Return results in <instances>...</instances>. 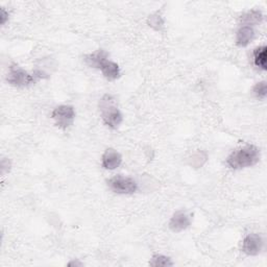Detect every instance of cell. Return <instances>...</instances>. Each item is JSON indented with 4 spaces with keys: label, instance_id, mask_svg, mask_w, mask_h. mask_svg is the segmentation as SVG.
Instances as JSON below:
<instances>
[{
    "label": "cell",
    "instance_id": "obj_1",
    "mask_svg": "<svg viewBox=\"0 0 267 267\" xmlns=\"http://www.w3.org/2000/svg\"><path fill=\"white\" fill-rule=\"evenodd\" d=\"M260 150L255 145H245L234 151L226 159V164L234 170L243 169L258 164L260 161Z\"/></svg>",
    "mask_w": 267,
    "mask_h": 267
},
{
    "label": "cell",
    "instance_id": "obj_2",
    "mask_svg": "<svg viewBox=\"0 0 267 267\" xmlns=\"http://www.w3.org/2000/svg\"><path fill=\"white\" fill-rule=\"evenodd\" d=\"M102 118L106 125L111 128H117L123 120L119 108L117 107L116 100L111 95H105L100 103Z\"/></svg>",
    "mask_w": 267,
    "mask_h": 267
},
{
    "label": "cell",
    "instance_id": "obj_3",
    "mask_svg": "<svg viewBox=\"0 0 267 267\" xmlns=\"http://www.w3.org/2000/svg\"><path fill=\"white\" fill-rule=\"evenodd\" d=\"M47 77L45 73L41 71H36L33 74L26 72L20 67H18L16 65H13L9 67V71L6 76V81L9 85L18 87V88H23V87H28L36 82H38L41 78Z\"/></svg>",
    "mask_w": 267,
    "mask_h": 267
},
{
    "label": "cell",
    "instance_id": "obj_4",
    "mask_svg": "<svg viewBox=\"0 0 267 267\" xmlns=\"http://www.w3.org/2000/svg\"><path fill=\"white\" fill-rule=\"evenodd\" d=\"M107 186L117 194H133L137 191L138 185L132 177L117 175L107 181Z\"/></svg>",
    "mask_w": 267,
    "mask_h": 267
},
{
    "label": "cell",
    "instance_id": "obj_5",
    "mask_svg": "<svg viewBox=\"0 0 267 267\" xmlns=\"http://www.w3.org/2000/svg\"><path fill=\"white\" fill-rule=\"evenodd\" d=\"M52 118L54 120V123L57 127L66 130V128L73 124L75 118L74 107L66 105L56 107L52 114Z\"/></svg>",
    "mask_w": 267,
    "mask_h": 267
},
{
    "label": "cell",
    "instance_id": "obj_6",
    "mask_svg": "<svg viewBox=\"0 0 267 267\" xmlns=\"http://www.w3.org/2000/svg\"><path fill=\"white\" fill-rule=\"evenodd\" d=\"M263 239L258 234L247 235L242 243V251L247 256H257L263 250Z\"/></svg>",
    "mask_w": 267,
    "mask_h": 267
},
{
    "label": "cell",
    "instance_id": "obj_7",
    "mask_svg": "<svg viewBox=\"0 0 267 267\" xmlns=\"http://www.w3.org/2000/svg\"><path fill=\"white\" fill-rule=\"evenodd\" d=\"M122 163V157L113 148H108L102 157V165L105 169L114 170Z\"/></svg>",
    "mask_w": 267,
    "mask_h": 267
},
{
    "label": "cell",
    "instance_id": "obj_8",
    "mask_svg": "<svg viewBox=\"0 0 267 267\" xmlns=\"http://www.w3.org/2000/svg\"><path fill=\"white\" fill-rule=\"evenodd\" d=\"M190 224H191L190 217L188 216L187 213H185L184 211L175 212L169 221L170 230L175 233H179L186 230L187 227H189Z\"/></svg>",
    "mask_w": 267,
    "mask_h": 267
},
{
    "label": "cell",
    "instance_id": "obj_9",
    "mask_svg": "<svg viewBox=\"0 0 267 267\" xmlns=\"http://www.w3.org/2000/svg\"><path fill=\"white\" fill-rule=\"evenodd\" d=\"M100 69L107 81H115L120 76L119 66L112 61H108V60L105 61L100 67Z\"/></svg>",
    "mask_w": 267,
    "mask_h": 267
},
{
    "label": "cell",
    "instance_id": "obj_10",
    "mask_svg": "<svg viewBox=\"0 0 267 267\" xmlns=\"http://www.w3.org/2000/svg\"><path fill=\"white\" fill-rule=\"evenodd\" d=\"M255 32L252 26L243 25L239 28V31L237 32L236 36V44L239 47H245L251 43V41L254 39Z\"/></svg>",
    "mask_w": 267,
    "mask_h": 267
},
{
    "label": "cell",
    "instance_id": "obj_11",
    "mask_svg": "<svg viewBox=\"0 0 267 267\" xmlns=\"http://www.w3.org/2000/svg\"><path fill=\"white\" fill-rule=\"evenodd\" d=\"M107 53L104 49H98L95 53H90L85 56V62L88 66H90L92 68H97L100 69L102 64L107 60Z\"/></svg>",
    "mask_w": 267,
    "mask_h": 267
},
{
    "label": "cell",
    "instance_id": "obj_12",
    "mask_svg": "<svg viewBox=\"0 0 267 267\" xmlns=\"http://www.w3.org/2000/svg\"><path fill=\"white\" fill-rule=\"evenodd\" d=\"M266 58H267V47L266 46H260L258 48H256L254 51V61L255 65L262 69L263 71H265L266 67Z\"/></svg>",
    "mask_w": 267,
    "mask_h": 267
},
{
    "label": "cell",
    "instance_id": "obj_13",
    "mask_svg": "<svg viewBox=\"0 0 267 267\" xmlns=\"http://www.w3.org/2000/svg\"><path fill=\"white\" fill-rule=\"evenodd\" d=\"M263 19V15L260 11H250L244 14L241 18L242 23H245L246 26H251L253 24L260 23Z\"/></svg>",
    "mask_w": 267,
    "mask_h": 267
},
{
    "label": "cell",
    "instance_id": "obj_14",
    "mask_svg": "<svg viewBox=\"0 0 267 267\" xmlns=\"http://www.w3.org/2000/svg\"><path fill=\"white\" fill-rule=\"evenodd\" d=\"M150 265L154 267H169L173 266V262L169 257H166L163 255H155L150 261Z\"/></svg>",
    "mask_w": 267,
    "mask_h": 267
},
{
    "label": "cell",
    "instance_id": "obj_15",
    "mask_svg": "<svg viewBox=\"0 0 267 267\" xmlns=\"http://www.w3.org/2000/svg\"><path fill=\"white\" fill-rule=\"evenodd\" d=\"M207 159H208V156H207L206 153H204V152H197L196 154H194L191 157L190 164L192 166H194L195 168H200V167H202L206 163Z\"/></svg>",
    "mask_w": 267,
    "mask_h": 267
},
{
    "label": "cell",
    "instance_id": "obj_16",
    "mask_svg": "<svg viewBox=\"0 0 267 267\" xmlns=\"http://www.w3.org/2000/svg\"><path fill=\"white\" fill-rule=\"evenodd\" d=\"M147 24L150 25L151 27H153L154 29H156V31H160V29L164 25V20L160 15L154 14V15H151L150 17H148Z\"/></svg>",
    "mask_w": 267,
    "mask_h": 267
},
{
    "label": "cell",
    "instance_id": "obj_17",
    "mask_svg": "<svg viewBox=\"0 0 267 267\" xmlns=\"http://www.w3.org/2000/svg\"><path fill=\"white\" fill-rule=\"evenodd\" d=\"M253 92L256 95L257 98L259 100H265L267 95V85L266 82H260L258 84H256V86L253 89Z\"/></svg>",
    "mask_w": 267,
    "mask_h": 267
},
{
    "label": "cell",
    "instance_id": "obj_18",
    "mask_svg": "<svg viewBox=\"0 0 267 267\" xmlns=\"http://www.w3.org/2000/svg\"><path fill=\"white\" fill-rule=\"evenodd\" d=\"M7 20H8V13L2 7L1 8V13H0V23H1L2 25H4Z\"/></svg>",
    "mask_w": 267,
    "mask_h": 267
},
{
    "label": "cell",
    "instance_id": "obj_19",
    "mask_svg": "<svg viewBox=\"0 0 267 267\" xmlns=\"http://www.w3.org/2000/svg\"><path fill=\"white\" fill-rule=\"evenodd\" d=\"M68 265H69V266H72V265H78V266H82L83 264H82V263H78L77 261H76V262H75V261H72V262L69 263Z\"/></svg>",
    "mask_w": 267,
    "mask_h": 267
}]
</instances>
